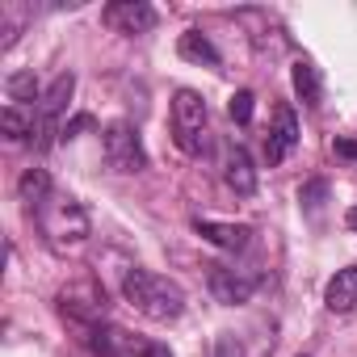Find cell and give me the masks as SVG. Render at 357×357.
<instances>
[{
	"label": "cell",
	"instance_id": "6da1fadb",
	"mask_svg": "<svg viewBox=\"0 0 357 357\" xmlns=\"http://www.w3.org/2000/svg\"><path fill=\"white\" fill-rule=\"evenodd\" d=\"M30 215H34L43 240H47L55 252H76V248H84L89 236H93V219H89L84 202H76V198L63 194V190H51L47 198H38V202L30 206Z\"/></svg>",
	"mask_w": 357,
	"mask_h": 357
},
{
	"label": "cell",
	"instance_id": "7a4b0ae2",
	"mask_svg": "<svg viewBox=\"0 0 357 357\" xmlns=\"http://www.w3.org/2000/svg\"><path fill=\"white\" fill-rule=\"evenodd\" d=\"M122 298H126L139 315H147V319H155V324L176 319V315L185 311V290L176 286L172 278L151 273V269H126V273H122Z\"/></svg>",
	"mask_w": 357,
	"mask_h": 357
},
{
	"label": "cell",
	"instance_id": "3957f363",
	"mask_svg": "<svg viewBox=\"0 0 357 357\" xmlns=\"http://www.w3.org/2000/svg\"><path fill=\"white\" fill-rule=\"evenodd\" d=\"M172 143L185 155H202L211 147V109L194 89L172 93Z\"/></svg>",
	"mask_w": 357,
	"mask_h": 357
},
{
	"label": "cell",
	"instance_id": "277c9868",
	"mask_svg": "<svg viewBox=\"0 0 357 357\" xmlns=\"http://www.w3.org/2000/svg\"><path fill=\"white\" fill-rule=\"evenodd\" d=\"M72 89H76V76L72 72H63V76H55L51 80V89L43 93V101H38V151H47L55 139H63V109H68V101H72Z\"/></svg>",
	"mask_w": 357,
	"mask_h": 357
},
{
	"label": "cell",
	"instance_id": "5b68a950",
	"mask_svg": "<svg viewBox=\"0 0 357 357\" xmlns=\"http://www.w3.org/2000/svg\"><path fill=\"white\" fill-rule=\"evenodd\" d=\"M105 160L114 172H143L147 168V151L139 139V126L130 122H109L105 126Z\"/></svg>",
	"mask_w": 357,
	"mask_h": 357
},
{
	"label": "cell",
	"instance_id": "8992f818",
	"mask_svg": "<svg viewBox=\"0 0 357 357\" xmlns=\"http://www.w3.org/2000/svg\"><path fill=\"white\" fill-rule=\"evenodd\" d=\"M59 311H63L80 332H89V328L105 324V290H97L93 282H76V286H68V290L59 294Z\"/></svg>",
	"mask_w": 357,
	"mask_h": 357
},
{
	"label": "cell",
	"instance_id": "52a82bcc",
	"mask_svg": "<svg viewBox=\"0 0 357 357\" xmlns=\"http://www.w3.org/2000/svg\"><path fill=\"white\" fill-rule=\"evenodd\" d=\"M206 286H211V294L219 298V303H227V307H236V303H248L252 294H257V286H261V278L257 273H248V269H236V265H206Z\"/></svg>",
	"mask_w": 357,
	"mask_h": 357
},
{
	"label": "cell",
	"instance_id": "ba28073f",
	"mask_svg": "<svg viewBox=\"0 0 357 357\" xmlns=\"http://www.w3.org/2000/svg\"><path fill=\"white\" fill-rule=\"evenodd\" d=\"M84 344L97 353V357H147V349H151V340H139L135 332H126V328H118V324H97V328H89L84 332Z\"/></svg>",
	"mask_w": 357,
	"mask_h": 357
},
{
	"label": "cell",
	"instance_id": "9c48e42d",
	"mask_svg": "<svg viewBox=\"0 0 357 357\" xmlns=\"http://www.w3.org/2000/svg\"><path fill=\"white\" fill-rule=\"evenodd\" d=\"M160 13L151 5H143V0H114V5H105V26L122 30V34H147L155 30Z\"/></svg>",
	"mask_w": 357,
	"mask_h": 357
},
{
	"label": "cell",
	"instance_id": "30bf717a",
	"mask_svg": "<svg viewBox=\"0 0 357 357\" xmlns=\"http://www.w3.org/2000/svg\"><path fill=\"white\" fill-rule=\"evenodd\" d=\"M294 143H298V118H294L290 105H278L273 130H269V139H265V160H269V164H282V160L294 151Z\"/></svg>",
	"mask_w": 357,
	"mask_h": 357
},
{
	"label": "cell",
	"instance_id": "8fae6325",
	"mask_svg": "<svg viewBox=\"0 0 357 357\" xmlns=\"http://www.w3.org/2000/svg\"><path fill=\"white\" fill-rule=\"evenodd\" d=\"M194 231L202 240H211L215 248H227V252H244L252 244V227L244 223H215V219H194Z\"/></svg>",
	"mask_w": 357,
	"mask_h": 357
},
{
	"label": "cell",
	"instance_id": "7c38bea8",
	"mask_svg": "<svg viewBox=\"0 0 357 357\" xmlns=\"http://www.w3.org/2000/svg\"><path fill=\"white\" fill-rule=\"evenodd\" d=\"M223 181H227L240 198L257 194V168H252V160H248L244 147H227V151H223Z\"/></svg>",
	"mask_w": 357,
	"mask_h": 357
},
{
	"label": "cell",
	"instance_id": "4fadbf2b",
	"mask_svg": "<svg viewBox=\"0 0 357 357\" xmlns=\"http://www.w3.org/2000/svg\"><path fill=\"white\" fill-rule=\"evenodd\" d=\"M0 126L13 143H38V105H5L0 109Z\"/></svg>",
	"mask_w": 357,
	"mask_h": 357
},
{
	"label": "cell",
	"instance_id": "5bb4252c",
	"mask_svg": "<svg viewBox=\"0 0 357 357\" xmlns=\"http://www.w3.org/2000/svg\"><path fill=\"white\" fill-rule=\"evenodd\" d=\"M324 307H328V311H336V315H344V311H353V307H357V265H349V269H336V273H332V282L324 286Z\"/></svg>",
	"mask_w": 357,
	"mask_h": 357
},
{
	"label": "cell",
	"instance_id": "9a60e30c",
	"mask_svg": "<svg viewBox=\"0 0 357 357\" xmlns=\"http://www.w3.org/2000/svg\"><path fill=\"white\" fill-rule=\"evenodd\" d=\"M290 84H294V97H298L307 109H319V101H324V76H319V68H315L311 59H294Z\"/></svg>",
	"mask_w": 357,
	"mask_h": 357
},
{
	"label": "cell",
	"instance_id": "2e32d148",
	"mask_svg": "<svg viewBox=\"0 0 357 357\" xmlns=\"http://www.w3.org/2000/svg\"><path fill=\"white\" fill-rule=\"evenodd\" d=\"M176 51H181V59H190V63H206V68H219L223 63V55L215 51V43L202 30H185L181 43H176Z\"/></svg>",
	"mask_w": 357,
	"mask_h": 357
},
{
	"label": "cell",
	"instance_id": "e0dca14e",
	"mask_svg": "<svg viewBox=\"0 0 357 357\" xmlns=\"http://www.w3.org/2000/svg\"><path fill=\"white\" fill-rule=\"evenodd\" d=\"M9 101L13 105H38L43 101V93H38V80L30 76V72H17V76H9Z\"/></svg>",
	"mask_w": 357,
	"mask_h": 357
},
{
	"label": "cell",
	"instance_id": "ac0fdd59",
	"mask_svg": "<svg viewBox=\"0 0 357 357\" xmlns=\"http://www.w3.org/2000/svg\"><path fill=\"white\" fill-rule=\"evenodd\" d=\"M17 190H22V202H26V206H34V202H38V198H47L55 185H51V176H47L43 168H30V172L22 176V185H17Z\"/></svg>",
	"mask_w": 357,
	"mask_h": 357
},
{
	"label": "cell",
	"instance_id": "d6986e66",
	"mask_svg": "<svg viewBox=\"0 0 357 357\" xmlns=\"http://www.w3.org/2000/svg\"><path fill=\"white\" fill-rule=\"evenodd\" d=\"M252 93L248 89H240V93H231V101H227V114H231V122H240V126H248L252 122Z\"/></svg>",
	"mask_w": 357,
	"mask_h": 357
},
{
	"label": "cell",
	"instance_id": "ffe728a7",
	"mask_svg": "<svg viewBox=\"0 0 357 357\" xmlns=\"http://www.w3.org/2000/svg\"><path fill=\"white\" fill-rule=\"evenodd\" d=\"M22 17H26V9H13V5H5V9H0V22H5V47H13Z\"/></svg>",
	"mask_w": 357,
	"mask_h": 357
},
{
	"label": "cell",
	"instance_id": "44dd1931",
	"mask_svg": "<svg viewBox=\"0 0 357 357\" xmlns=\"http://www.w3.org/2000/svg\"><path fill=\"white\" fill-rule=\"evenodd\" d=\"M215 357H244V349H240V340L231 332H219L215 336Z\"/></svg>",
	"mask_w": 357,
	"mask_h": 357
},
{
	"label": "cell",
	"instance_id": "7402d4cb",
	"mask_svg": "<svg viewBox=\"0 0 357 357\" xmlns=\"http://www.w3.org/2000/svg\"><path fill=\"white\" fill-rule=\"evenodd\" d=\"M324 194H328V185H324V181H311V185H307V190H303V194H298V198H303V202H307V206H311V211H315V206H319V198H324Z\"/></svg>",
	"mask_w": 357,
	"mask_h": 357
},
{
	"label": "cell",
	"instance_id": "603a6c76",
	"mask_svg": "<svg viewBox=\"0 0 357 357\" xmlns=\"http://www.w3.org/2000/svg\"><path fill=\"white\" fill-rule=\"evenodd\" d=\"M84 126H93V118L89 114H76L72 122H63V139H76V130H84Z\"/></svg>",
	"mask_w": 357,
	"mask_h": 357
},
{
	"label": "cell",
	"instance_id": "cb8c5ba5",
	"mask_svg": "<svg viewBox=\"0 0 357 357\" xmlns=\"http://www.w3.org/2000/svg\"><path fill=\"white\" fill-rule=\"evenodd\" d=\"M332 147H336V155H349V160H357V143H353V139H336Z\"/></svg>",
	"mask_w": 357,
	"mask_h": 357
},
{
	"label": "cell",
	"instance_id": "d4e9b609",
	"mask_svg": "<svg viewBox=\"0 0 357 357\" xmlns=\"http://www.w3.org/2000/svg\"><path fill=\"white\" fill-rule=\"evenodd\" d=\"M147 357H172V349H168V344H155V340H151V349H147Z\"/></svg>",
	"mask_w": 357,
	"mask_h": 357
},
{
	"label": "cell",
	"instance_id": "484cf974",
	"mask_svg": "<svg viewBox=\"0 0 357 357\" xmlns=\"http://www.w3.org/2000/svg\"><path fill=\"white\" fill-rule=\"evenodd\" d=\"M344 223H349V227H353V231H357V206H353V211H349V215H344Z\"/></svg>",
	"mask_w": 357,
	"mask_h": 357
}]
</instances>
